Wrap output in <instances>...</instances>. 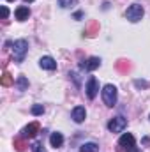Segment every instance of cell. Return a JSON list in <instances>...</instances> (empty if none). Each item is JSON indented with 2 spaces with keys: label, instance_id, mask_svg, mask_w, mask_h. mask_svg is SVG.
<instances>
[{
  "label": "cell",
  "instance_id": "obj_20",
  "mask_svg": "<svg viewBox=\"0 0 150 152\" xmlns=\"http://www.w3.org/2000/svg\"><path fill=\"white\" fill-rule=\"evenodd\" d=\"M134 83H136V87H147V83L145 81H140V80H136Z\"/></svg>",
  "mask_w": 150,
  "mask_h": 152
},
{
  "label": "cell",
  "instance_id": "obj_12",
  "mask_svg": "<svg viewBox=\"0 0 150 152\" xmlns=\"http://www.w3.org/2000/svg\"><path fill=\"white\" fill-rule=\"evenodd\" d=\"M16 20H20V21H25V20H28V16H30V9L28 7H25V5H21V7H18L16 9Z\"/></svg>",
  "mask_w": 150,
  "mask_h": 152
},
{
  "label": "cell",
  "instance_id": "obj_2",
  "mask_svg": "<svg viewBox=\"0 0 150 152\" xmlns=\"http://www.w3.org/2000/svg\"><path fill=\"white\" fill-rule=\"evenodd\" d=\"M117 99H118L117 87L111 85V83L104 85V88H103V101H104V104H106V106H110V108H113V106L117 104Z\"/></svg>",
  "mask_w": 150,
  "mask_h": 152
},
{
  "label": "cell",
  "instance_id": "obj_1",
  "mask_svg": "<svg viewBox=\"0 0 150 152\" xmlns=\"http://www.w3.org/2000/svg\"><path fill=\"white\" fill-rule=\"evenodd\" d=\"M27 51H28V42L25 39L14 41V44H12V60L16 64H21L23 58H25V55H27Z\"/></svg>",
  "mask_w": 150,
  "mask_h": 152
},
{
  "label": "cell",
  "instance_id": "obj_9",
  "mask_svg": "<svg viewBox=\"0 0 150 152\" xmlns=\"http://www.w3.org/2000/svg\"><path fill=\"white\" fill-rule=\"evenodd\" d=\"M39 66H41L42 69H46V71H55V69H57V62H55L53 57H42V58L39 60Z\"/></svg>",
  "mask_w": 150,
  "mask_h": 152
},
{
  "label": "cell",
  "instance_id": "obj_23",
  "mask_svg": "<svg viewBox=\"0 0 150 152\" xmlns=\"http://www.w3.org/2000/svg\"><path fill=\"white\" fill-rule=\"evenodd\" d=\"M7 2H12V0H7Z\"/></svg>",
  "mask_w": 150,
  "mask_h": 152
},
{
  "label": "cell",
  "instance_id": "obj_6",
  "mask_svg": "<svg viewBox=\"0 0 150 152\" xmlns=\"http://www.w3.org/2000/svg\"><path fill=\"white\" fill-rule=\"evenodd\" d=\"M85 90H87V97H88V99H94V97L97 96V92H99V81H97L95 76H90V78H88Z\"/></svg>",
  "mask_w": 150,
  "mask_h": 152
},
{
  "label": "cell",
  "instance_id": "obj_17",
  "mask_svg": "<svg viewBox=\"0 0 150 152\" xmlns=\"http://www.w3.org/2000/svg\"><path fill=\"white\" fill-rule=\"evenodd\" d=\"M32 152H46V149H44V145H42L41 142H36V143L32 145Z\"/></svg>",
  "mask_w": 150,
  "mask_h": 152
},
{
  "label": "cell",
  "instance_id": "obj_5",
  "mask_svg": "<svg viewBox=\"0 0 150 152\" xmlns=\"http://www.w3.org/2000/svg\"><path fill=\"white\" fill-rule=\"evenodd\" d=\"M125 127H127V118L122 117V115L115 117V118H111V120L108 122V129H110L111 133H122Z\"/></svg>",
  "mask_w": 150,
  "mask_h": 152
},
{
  "label": "cell",
  "instance_id": "obj_22",
  "mask_svg": "<svg viewBox=\"0 0 150 152\" xmlns=\"http://www.w3.org/2000/svg\"><path fill=\"white\" fill-rule=\"evenodd\" d=\"M25 2H34V0H25Z\"/></svg>",
  "mask_w": 150,
  "mask_h": 152
},
{
  "label": "cell",
  "instance_id": "obj_14",
  "mask_svg": "<svg viewBox=\"0 0 150 152\" xmlns=\"http://www.w3.org/2000/svg\"><path fill=\"white\" fill-rule=\"evenodd\" d=\"M16 87H18V90H27V88H28V80H27L25 76H18Z\"/></svg>",
  "mask_w": 150,
  "mask_h": 152
},
{
  "label": "cell",
  "instance_id": "obj_18",
  "mask_svg": "<svg viewBox=\"0 0 150 152\" xmlns=\"http://www.w3.org/2000/svg\"><path fill=\"white\" fill-rule=\"evenodd\" d=\"M74 4V0H58V5L62 7V9H67V7H71Z\"/></svg>",
  "mask_w": 150,
  "mask_h": 152
},
{
  "label": "cell",
  "instance_id": "obj_10",
  "mask_svg": "<svg viewBox=\"0 0 150 152\" xmlns=\"http://www.w3.org/2000/svg\"><path fill=\"white\" fill-rule=\"evenodd\" d=\"M99 66H101V58H97V57H90L85 64H81V67L85 71H95Z\"/></svg>",
  "mask_w": 150,
  "mask_h": 152
},
{
  "label": "cell",
  "instance_id": "obj_11",
  "mask_svg": "<svg viewBox=\"0 0 150 152\" xmlns=\"http://www.w3.org/2000/svg\"><path fill=\"white\" fill-rule=\"evenodd\" d=\"M50 143H51V147L60 149L62 143H64V136H62V133H51V136H50Z\"/></svg>",
  "mask_w": 150,
  "mask_h": 152
},
{
  "label": "cell",
  "instance_id": "obj_21",
  "mask_svg": "<svg viewBox=\"0 0 150 152\" xmlns=\"http://www.w3.org/2000/svg\"><path fill=\"white\" fill-rule=\"evenodd\" d=\"M81 16H83V14H81V12H79V11H78V12H76V14H74V18H76V20H79V18H81Z\"/></svg>",
  "mask_w": 150,
  "mask_h": 152
},
{
  "label": "cell",
  "instance_id": "obj_16",
  "mask_svg": "<svg viewBox=\"0 0 150 152\" xmlns=\"http://www.w3.org/2000/svg\"><path fill=\"white\" fill-rule=\"evenodd\" d=\"M44 113V106L42 104H34L32 106V115H42Z\"/></svg>",
  "mask_w": 150,
  "mask_h": 152
},
{
  "label": "cell",
  "instance_id": "obj_4",
  "mask_svg": "<svg viewBox=\"0 0 150 152\" xmlns=\"http://www.w3.org/2000/svg\"><path fill=\"white\" fill-rule=\"evenodd\" d=\"M118 145L124 147L125 152H140L138 147H136V143H134V136H133L131 133H124V134L120 136V140H118Z\"/></svg>",
  "mask_w": 150,
  "mask_h": 152
},
{
  "label": "cell",
  "instance_id": "obj_8",
  "mask_svg": "<svg viewBox=\"0 0 150 152\" xmlns=\"http://www.w3.org/2000/svg\"><path fill=\"white\" fill-rule=\"evenodd\" d=\"M37 133H39V124L37 122H32V124H28V126L21 131V136H23V138H34Z\"/></svg>",
  "mask_w": 150,
  "mask_h": 152
},
{
  "label": "cell",
  "instance_id": "obj_3",
  "mask_svg": "<svg viewBox=\"0 0 150 152\" xmlns=\"http://www.w3.org/2000/svg\"><path fill=\"white\" fill-rule=\"evenodd\" d=\"M143 14H145V9H143L140 4H133V5H129L127 11H125V18H127L131 23H138V21L143 18Z\"/></svg>",
  "mask_w": 150,
  "mask_h": 152
},
{
  "label": "cell",
  "instance_id": "obj_19",
  "mask_svg": "<svg viewBox=\"0 0 150 152\" xmlns=\"http://www.w3.org/2000/svg\"><path fill=\"white\" fill-rule=\"evenodd\" d=\"M7 16H9V9H7V7H5V5H4V7H2V18H4V20H5V18H7Z\"/></svg>",
  "mask_w": 150,
  "mask_h": 152
},
{
  "label": "cell",
  "instance_id": "obj_15",
  "mask_svg": "<svg viewBox=\"0 0 150 152\" xmlns=\"http://www.w3.org/2000/svg\"><path fill=\"white\" fill-rule=\"evenodd\" d=\"M11 83H12L11 75H9V73H4V76H2V85H4V87H9Z\"/></svg>",
  "mask_w": 150,
  "mask_h": 152
},
{
  "label": "cell",
  "instance_id": "obj_7",
  "mask_svg": "<svg viewBox=\"0 0 150 152\" xmlns=\"http://www.w3.org/2000/svg\"><path fill=\"white\" fill-rule=\"evenodd\" d=\"M71 117H73V120H74L76 124H81V122L87 118V110H85L83 106H76V108H73Z\"/></svg>",
  "mask_w": 150,
  "mask_h": 152
},
{
  "label": "cell",
  "instance_id": "obj_13",
  "mask_svg": "<svg viewBox=\"0 0 150 152\" xmlns=\"http://www.w3.org/2000/svg\"><path fill=\"white\" fill-rule=\"evenodd\" d=\"M99 151V145L94 143V142H88V143H83L79 147V152H97Z\"/></svg>",
  "mask_w": 150,
  "mask_h": 152
}]
</instances>
